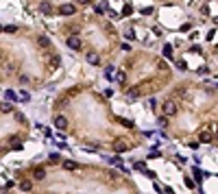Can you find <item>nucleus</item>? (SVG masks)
<instances>
[{"label": "nucleus", "instance_id": "22", "mask_svg": "<svg viewBox=\"0 0 218 194\" xmlns=\"http://www.w3.org/2000/svg\"><path fill=\"white\" fill-rule=\"evenodd\" d=\"M50 66H52V68H57V66H59V57H57V55H54V57L50 59Z\"/></svg>", "mask_w": 218, "mask_h": 194}, {"label": "nucleus", "instance_id": "7", "mask_svg": "<svg viewBox=\"0 0 218 194\" xmlns=\"http://www.w3.org/2000/svg\"><path fill=\"white\" fill-rule=\"evenodd\" d=\"M44 177H46V170H44V168H33V179L44 181Z\"/></svg>", "mask_w": 218, "mask_h": 194}, {"label": "nucleus", "instance_id": "13", "mask_svg": "<svg viewBox=\"0 0 218 194\" xmlns=\"http://www.w3.org/2000/svg\"><path fill=\"white\" fill-rule=\"evenodd\" d=\"M87 61L92 63V66H98V63H101V57H98V55H94V52H92V55H87Z\"/></svg>", "mask_w": 218, "mask_h": 194}, {"label": "nucleus", "instance_id": "31", "mask_svg": "<svg viewBox=\"0 0 218 194\" xmlns=\"http://www.w3.org/2000/svg\"><path fill=\"white\" fill-rule=\"evenodd\" d=\"M214 140H216V142H218V131H216V133H214Z\"/></svg>", "mask_w": 218, "mask_h": 194}, {"label": "nucleus", "instance_id": "24", "mask_svg": "<svg viewBox=\"0 0 218 194\" xmlns=\"http://www.w3.org/2000/svg\"><path fill=\"white\" fill-rule=\"evenodd\" d=\"M124 37H126V39H133V37H135V33H133V31L129 29V31H126V33H124Z\"/></svg>", "mask_w": 218, "mask_h": 194}, {"label": "nucleus", "instance_id": "18", "mask_svg": "<svg viewBox=\"0 0 218 194\" xmlns=\"http://www.w3.org/2000/svg\"><path fill=\"white\" fill-rule=\"evenodd\" d=\"M31 188H33V183H31V181H24V183H20V190H24V192H29Z\"/></svg>", "mask_w": 218, "mask_h": 194}, {"label": "nucleus", "instance_id": "17", "mask_svg": "<svg viewBox=\"0 0 218 194\" xmlns=\"http://www.w3.org/2000/svg\"><path fill=\"white\" fill-rule=\"evenodd\" d=\"M164 57H166V59H172V46H170V44L164 46Z\"/></svg>", "mask_w": 218, "mask_h": 194}, {"label": "nucleus", "instance_id": "23", "mask_svg": "<svg viewBox=\"0 0 218 194\" xmlns=\"http://www.w3.org/2000/svg\"><path fill=\"white\" fill-rule=\"evenodd\" d=\"M194 179H196V181H201V179H203V172H201V170H198V168L194 170Z\"/></svg>", "mask_w": 218, "mask_h": 194}, {"label": "nucleus", "instance_id": "25", "mask_svg": "<svg viewBox=\"0 0 218 194\" xmlns=\"http://www.w3.org/2000/svg\"><path fill=\"white\" fill-rule=\"evenodd\" d=\"M135 168H138V170H144V172H146V168H144V161H135Z\"/></svg>", "mask_w": 218, "mask_h": 194}, {"label": "nucleus", "instance_id": "27", "mask_svg": "<svg viewBox=\"0 0 218 194\" xmlns=\"http://www.w3.org/2000/svg\"><path fill=\"white\" fill-rule=\"evenodd\" d=\"M129 13H131V7H129V5H126V7L122 9V15H129Z\"/></svg>", "mask_w": 218, "mask_h": 194}, {"label": "nucleus", "instance_id": "12", "mask_svg": "<svg viewBox=\"0 0 218 194\" xmlns=\"http://www.w3.org/2000/svg\"><path fill=\"white\" fill-rule=\"evenodd\" d=\"M37 44L42 46V48H46V46H50V39L46 37V35H39V37H37Z\"/></svg>", "mask_w": 218, "mask_h": 194}, {"label": "nucleus", "instance_id": "11", "mask_svg": "<svg viewBox=\"0 0 218 194\" xmlns=\"http://www.w3.org/2000/svg\"><path fill=\"white\" fill-rule=\"evenodd\" d=\"M114 120H116V122H120L122 127H129V129L133 127V122H131V120H126V118H120V116H116Z\"/></svg>", "mask_w": 218, "mask_h": 194}, {"label": "nucleus", "instance_id": "30", "mask_svg": "<svg viewBox=\"0 0 218 194\" xmlns=\"http://www.w3.org/2000/svg\"><path fill=\"white\" fill-rule=\"evenodd\" d=\"M92 0H76V5H89Z\"/></svg>", "mask_w": 218, "mask_h": 194}, {"label": "nucleus", "instance_id": "32", "mask_svg": "<svg viewBox=\"0 0 218 194\" xmlns=\"http://www.w3.org/2000/svg\"><path fill=\"white\" fill-rule=\"evenodd\" d=\"M0 57H2V55H0Z\"/></svg>", "mask_w": 218, "mask_h": 194}, {"label": "nucleus", "instance_id": "3", "mask_svg": "<svg viewBox=\"0 0 218 194\" xmlns=\"http://www.w3.org/2000/svg\"><path fill=\"white\" fill-rule=\"evenodd\" d=\"M59 13L61 15H74L76 13V5H61L59 7Z\"/></svg>", "mask_w": 218, "mask_h": 194}, {"label": "nucleus", "instance_id": "10", "mask_svg": "<svg viewBox=\"0 0 218 194\" xmlns=\"http://www.w3.org/2000/svg\"><path fill=\"white\" fill-rule=\"evenodd\" d=\"M39 11H42L44 15H50V13H52V9H50V2H42V5H39Z\"/></svg>", "mask_w": 218, "mask_h": 194}, {"label": "nucleus", "instance_id": "6", "mask_svg": "<svg viewBox=\"0 0 218 194\" xmlns=\"http://www.w3.org/2000/svg\"><path fill=\"white\" fill-rule=\"evenodd\" d=\"M54 127L63 131V129L68 127V118H66V116H57V118H54Z\"/></svg>", "mask_w": 218, "mask_h": 194}, {"label": "nucleus", "instance_id": "21", "mask_svg": "<svg viewBox=\"0 0 218 194\" xmlns=\"http://www.w3.org/2000/svg\"><path fill=\"white\" fill-rule=\"evenodd\" d=\"M105 77L111 81V79H114V68H107V70H105Z\"/></svg>", "mask_w": 218, "mask_h": 194}, {"label": "nucleus", "instance_id": "4", "mask_svg": "<svg viewBox=\"0 0 218 194\" xmlns=\"http://www.w3.org/2000/svg\"><path fill=\"white\" fill-rule=\"evenodd\" d=\"M114 151H116V153L129 151V144H126V140H116V142H114Z\"/></svg>", "mask_w": 218, "mask_h": 194}, {"label": "nucleus", "instance_id": "1", "mask_svg": "<svg viewBox=\"0 0 218 194\" xmlns=\"http://www.w3.org/2000/svg\"><path fill=\"white\" fill-rule=\"evenodd\" d=\"M161 111H164V116H175L179 111V107H177L175 100H166V103L161 105Z\"/></svg>", "mask_w": 218, "mask_h": 194}, {"label": "nucleus", "instance_id": "5", "mask_svg": "<svg viewBox=\"0 0 218 194\" xmlns=\"http://www.w3.org/2000/svg\"><path fill=\"white\" fill-rule=\"evenodd\" d=\"M198 140H201L203 144H207V142H212V140H214V133L210 131V129H205V131L198 133Z\"/></svg>", "mask_w": 218, "mask_h": 194}, {"label": "nucleus", "instance_id": "26", "mask_svg": "<svg viewBox=\"0 0 218 194\" xmlns=\"http://www.w3.org/2000/svg\"><path fill=\"white\" fill-rule=\"evenodd\" d=\"M177 68H179V70H188V66H185V61H177Z\"/></svg>", "mask_w": 218, "mask_h": 194}, {"label": "nucleus", "instance_id": "29", "mask_svg": "<svg viewBox=\"0 0 218 194\" xmlns=\"http://www.w3.org/2000/svg\"><path fill=\"white\" fill-rule=\"evenodd\" d=\"M29 98H31V96L26 94V92H22V94H20V100H29Z\"/></svg>", "mask_w": 218, "mask_h": 194}, {"label": "nucleus", "instance_id": "9", "mask_svg": "<svg viewBox=\"0 0 218 194\" xmlns=\"http://www.w3.org/2000/svg\"><path fill=\"white\" fill-rule=\"evenodd\" d=\"M61 166H63V168H66V170H76V168H79V164H76V161H70V159L61 161Z\"/></svg>", "mask_w": 218, "mask_h": 194}, {"label": "nucleus", "instance_id": "16", "mask_svg": "<svg viewBox=\"0 0 218 194\" xmlns=\"http://www.w3.org/2000/svg\"><path fill=\"white\" fill-rule=\"evenodd\" d=\"M107 161H109V164H116L118 168H124V166H122V159H120V157H118V155H116V157H109Z\"/></svg>", "mask_w": 218, "mask_h": 194}, {"label": "nucleus", "instance_id": "15", "mask_svg": "<svg viewBox=\"0 0 218 194\" xmlns=\"http://www.w3.org/2000/svg\"><path fill=\"white\" fill-rule=\"evenodd\" d=\"M11 149L13 151H22V142L17 140V137H11Z\"/></svg>", "mask_w": 218, "mask_h": 194}, {"label": "nucleus", "instance_id": "19", "mask_svg": "<svg viewBox=\"0 0 218 194\" xmlns=\"http://www.w3.org/2000/svg\"><path fill=\"white\" fill-rule=\"evenodd\" d=\"M138 96H140V89H138V87L129 89V98H131V100H133V98H138Z\"/></svg>", "mask_w": 218, "mask_h": 194}, {"label": "nucleus", "instance_id": "14", "mask_svg": "<svg viewBox=\"0 0 218 194\" xmlns=\"http://www.w3.org/2000/svg\"><path fill=\"white\" fill-rule=\"evenodd\" d=\"M5 96H7V100H11V103H15V100H20V96H17L15 92H11V89H9V92H5Z\"/></svg>", "mask_w": 218, "mask_h": 194}, {"label": "nucleus", "instance_id": "2", "mask_svg": "<svg viewBox=\"0 0 218 194\" xmlns=\"http://www.w3.org/2000/svg\"><path fill=\"white\" fill-rule=\"evenodd\" d=\"M66 44H68V48H72V50H81V46H83V44H81V39L76 37V35H70Z\"/></svg>", "mask_w": 218, "mask_h": 194}, {"label": "nucleus", "instance_id": "8", "mask_svg": "<svg viewBox=\"0 0 218 194\" xmlns=\"http://www.w3.org/2000/svg\"><path fill=\"white\" fill-rule=\"evenodd\" d=\"M11 111H13L11 100H9V103H0V114H11Z\"/></svg>", "mask_w": 218, "mask_h": 194}, {"label": "nucleus", "instance_id": "28", "mask_svg": "<svg viewBox=\"0 0 218 194\" xmlns=\"http://www.w3.org/2000/svg\"><path fill=\"white\" fill-rule=\"evenodd\" d=\"M142 13H144V15H151V13H153V9H151V7H146V9H142Z\"/></svg>", "mask_w": 218, "mask_h": 194}, {"label": "nucleus", "instance_id": "20", "mask_svg": "<svg viewBox=\"0 0 218 194\" xmlns=\"http://www.w3.org/2000/svg\"><path fill=\"white\" fill-rule=\"evenodd\" d=\"M116 79H118V83H122V85L126 83V74H124V72H118V74H116Z\"/></svg>", "mask_w": 218, "mask_h": 194}]
</instances>
